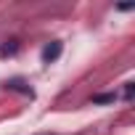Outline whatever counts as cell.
Masks as SVG:
<instances>
[{
    "instance_id": "3",
    "label": "cell",
    "mask_w": 135,
    "mask_h": 135,
    "mask_svg": "<svg viewBox=\"0 0 135 135\" xmlns=\"http://www.w3.org/2000/svg\"><path fill=\"white\" fill-rule=\"evenodd\" d=\"M109 101H117V93H103V95L93 98V103H109Z\"/></svg>"
},
{
    "instance_id": "1",
    "label": "cell",
    "mask_w": 135,
    "mask_h": 135,
    "mask_svg": "<svg viewBox=\"0 0 135 135\" xmlns=\"http://www.w3.org/2000/svg\"><path fill=\"white\" fill-rule=\"evenodd\" d=\"M61 50H64V45L58 42V40H53V42H48L45 48H42V64H53L58 56H61Z\"/></svg>"
},
{
    "instance_id": "4",
    "label": "cell",
    "mask_w": 135,
    "mask_h": 135,
    "mask_svg": "<svg viewBox=\"0 0 135 135\" xmlns=\"http://www.w3.org/2000/svg\"><path fill=\"white\" fill-rule=\"evenodd\" d=\"M8 42H11V45H3V48H0V53H3V56H6V53H16V48H19L16 40H8Z\"/></svg>"
},
{
    "instance_id": "2",
    "label": "cell",
    "mask_w": 135,
    "mask_h": 135,
    "mask_svg": "<svg viewBox=\"0 0 135 135\" xmlns=\"http://www.w3.org/2000/svg\"><path fill=\"white\" fill-rule=\"evenodd\" d=\"M6 90H19V93H24V95L35 98V90H32L21 77H11V80H6Z\"/></svg>"
},
{
    "instance_id": "5",
    "label": "cell",
    "mask_w": 135,
    "mask_h": 135,
    "mask_svg": "<svg viewBox=\"0 0 135 135\" xmlns=\"http://www.w3.org/2000/svg\"><path fill=\"white\" fill-rule=\"evenodd\" d=\"M130 98H132V85L127 82V88H124V101H130Z\"/></svg>"
}]
</instances>
